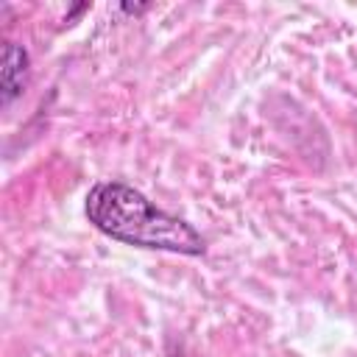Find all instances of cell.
<instances>
[{"mask_svg": "<svg viewBox=\"0 0 357 357\" xmlns=\"http://www.w3.org/2000/svg\"><path fill=\"white\" fill-rule=\"evenodd\" d=\"M86 220L106 237L151 248V251H170L184 257H204L206 240L201 231L178 215L159 209L148 201L139 190L117 178H100L89 187L84 201Z\"/></svg>", "mask_w": 357, "mask_h": 357, "instance_id": "6da1fadb", "label": "cell"}, {"mask_svg": "<svg viewBox=\"0 0 357 357\" xmlns=\"http://www.w3.org/2000/svg\"><path fill=\"white\" fill-rule=\"evenodd\" d=\"M0 64H3L0 67V103L6 109L22 95V86H25L28 70H31V56H28V50L22 45L6 42Z\"/></svg>", "mask_w": 357, "mask_h": 357, "instance_id": "7a4b0ae2", "label": "cell"}, {"mask_svg": "<svg viewBox=\"0 0 357 357\" xmlns=\"http://www.w3.org/2000/svg\"><path fill=\"white\" fill-rule=\"evenodd\" d=\"M148 8H151V6H128V3L123 6V11H128V14H142V11H148Z\"/></svg>", "mask_w": 357, "mask_h": 357, "instance_id": "3957f363", "label": "cell"}]
</instances>
